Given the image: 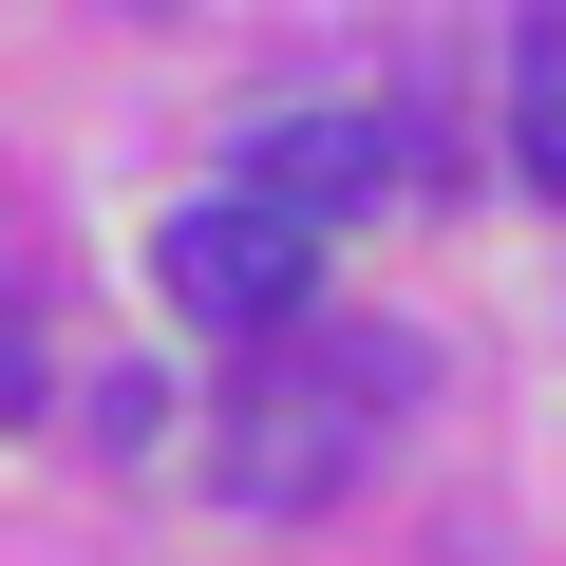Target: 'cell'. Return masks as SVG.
<instances>
[{
    "mask_svg": "<svg viewBox=\"0 0 566 566\" xmlns=\"http://www.w3.org/2000/svg\"><path fill=\"white\" fill-rule=\"evenodd\" d=\"M95 434H114V453H151V434H170V378H133V359H114V378H95Z\"/></svg>",
    "mask_w": 566,
    "mask_h": 566,
    "instance_id": "obj_5",
    "label": "cell"
},
{
    "mask_svg": "<svg viewBox=\"0 0 566 566\" xmlns=\"http://www.w3.org/2000/svg\"><path fill=\"white\" fill-rule=\"evenodd\" d=\"M151 283L208 322V340H303L322 322V208H283V189H208L151 227Z\"/></svg>",
    "mask_w": 566,
    "mask_h": 566,
    "instance_id": "obj_2",
    "label": "cell"
},
{
    "mask_svg": "<svg viewBox=\"0 0 566 566\" xmlns=\"http://www.w3.org/2000/svg\"><path fill=\"white\" fill-rule=\"evenodd\" d=\"M397 170H416V151H397L378 114H264V133H245V189H283V208H322V227H340L359 189H397Z\"/></svg>",
    "mask_w": 566,
    "mask_h": 566,
    "instance_id": "obj_3",
    "label": "cell"
},
{
    "mask_svg": "<svg viewBox=\"0 0 566 566\" xmlns=\"http://www.w3.org/2000/svg\"><path fill=\"white\" fill-rule=\"evenodd\" d=\"M397 416H416V340L303 322V340H264V378H245L208 491H227V510H322V491H359V453H378Z\"/></svg>",
    "mask_w": 566,
    "mask_h": 566,
    "instance_id": "obj_1",
    "label": "cell"
},
{
    "mask_svg": "<svg viewBox=\"0 0 566 566\" xmlns=\"http://www.w3.org/2000/svg\"><path fill=\"white\" fill-rule=\"evenodd\" d=\"M20 397H39V340H20V322H0V416H20Z\"/></svg>",
    "mask_w": 566,
    "mask_h": 566,
    "instance_id": "obj_6",
    "label": "cell"
},
{
    "mask_svg": "<svg viewBox=\"0 0 566 566\" xmlns=\"http://www.w3.org/2000/svg\"><path fill=\"white\" fill-rule=\"evenodd\" d=\"M510 151H528V189L566 208V0L510 20Z\"/></svg>",
    "mask_w": 566,
    "mask_h": 566,
    "instance_id": "obj_4",
    "label": "cell"
}]
</instances>
